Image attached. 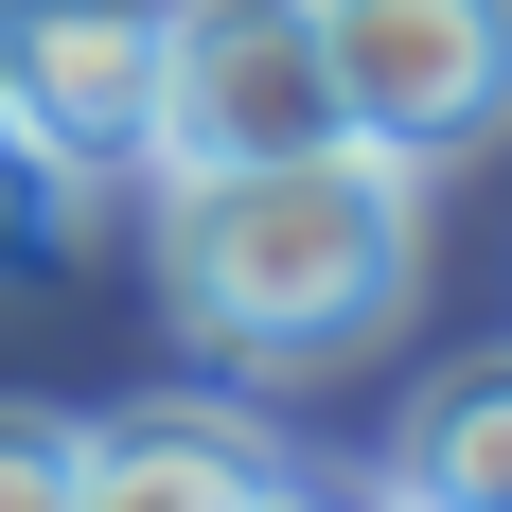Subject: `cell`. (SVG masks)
<instances>
[{
  "mask_svg": "<svg viewBox=\"0 0 512 512\" xmlns=\"http://www.w3.org/2000/svg\"><path fill=\"white\" fill-rule=\"evenodd\" d=\"M389 495L407 512H512V354H460L389 442Z\"/></svg>",
  "mask_w": 512,
  "mask_h": 512,
  "instance_id": "cell-6",
  "label": "cell"
},
{
  "mask_svg": "<svg viewBox=\"0 0 512 512\" xmlns=\"http://www.w3.org/2000/svg\"><path fill=\"white\" fill-rule=\"evenodd\" d=\"M71 460H89V424L0 389V512H71Z\"/></svg>",
  "mask_w": 512,
  "mask_h": 512,
  "instance_id": "cell-8",
  "label": "cell"
},
{
  "mask_svg": "<svg viewBox=\"0 0 512 512\" xmlns=\"http://www.w3.org/2000/svg\"><path fill=\"white\" fill-rule=\"evenodd\" d=\"M71 230H89V195H71V177H53V159L18 142V106H0V283L71 265Z\"/></svg>",
  "mask_w": 512,
  "mask_h": 512,
  "instance_id": "cell-7",
  "label": "cell"
},
{
  "mask_svg": "<svg viewBox=\"0 0 512 512\" xmlns=\"http://www.w3.org/2000/svg\"><path fill=\"white\" fill-rule=\"evenodd\" d=\"M248 477H265L248 424H212V407H124V424H89L71 512H248Z\"/></svg>",
  "mask_w": 512,
  "mask_h": 512,
  "instance_id": "cell-5",
  "label": "cell"
},
{
  "mask_svg": "<svg viewBox=\"0 0 512 512\" xmlns=\"http://www.w3.org/2000/svg\"><path fill=\"white\" fill-rule=\"evenodd\" d=\"M318 53H336V124L407 177L512 142V0H318Z\"/></svg>",
  "mask_w": 512,
  "mask_h": 512,
  "instance_id": "cell-2",
  "label": "cell"
},
{
  "mask_svg": "<svg viewBox=\"0 0 512 512\" xmlns=\"http://www.w3.org/2000/svg\"><path fill=\"white\" fill-rule=\"evenodd\" d=\"M248 512H354V495H318V477H248Z\"/></svg>",
  "mask_w": 512,
  "mask_h": 512,
  "instance_id": "cell-9",
  "label": "cell"
},
{
  "mask_svg": "<svg viewBox=\"0 0 512 512\" xmlns=\"http://www.w3.org/2000/svg\"><path fill=\"white\" fill-rule=\"evenodd\" d=\"M301 142H354L336 124L318 0H159V177L301 159Z\"/></svg>",
  "mask_w": 512,
  "mask_h": 512,
  "instance_id": "cell-3",
  "label": "cell"
},
{
  "mask_svg": "<svg viewBox=\"0 0 512 512\" xmlns=\"http://www.w3.org/2000/svg\"><path fill=\"white\" fill-rule=\"evenodd\" d=\"M0 106L71 195L159 177V0H0Z\"/></svg>",
  "mask_w": 512,
  "mask_h": 512,
  "instance_id": "cell-4",
  "label": "cell"
},
{
  "mask_svg": "<svg viewBox=\"0 0 512 512\" xmlns=\"http://www.w3.org/2000/svg\"><path fill=\"white\" fill-rule=\"evenodd\" d=\"M142 248H159L177 336H212V354H248V371H318V354H354V336L407 318V283H424V177L371 159V142L212 159V177H159Z\"/></svg>",
  "mask_w": 512,
  "mask_h": 512,
  "instance_id": "cell-1",
  "label": "cell"
},
{
  "mask_svg": "<svg viewBox=\"0 0 512 512\" xmlns=\"http://www.w3.org/2000/svg\"><path fill=\"white\" fill-rule=\"evenodd\" d=\"M389 512H407V495H389Z\"/></svg>",
  "mask_w": 512,
  "mask_h": 512,
  "instance_id": "cell-10",
  "label": "cell"
}]
</instances>
